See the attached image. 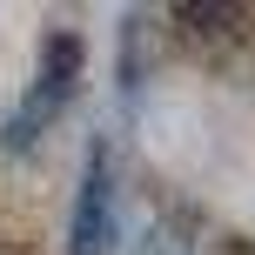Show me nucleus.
Instances as JSON below:
<instances>
[{
  "instance_id": "1",
  "label": "nucleus",
  "mask_w": 255,
  "mask_h": 255,
  "mask_svg": "<svg viewBox=\"0 0 255 255\" xmlns=\"http://www.w3.org/2000/svg\"><path fill=\"white\" fill-rule=\"evenodd\" d=\"M74 74H81V40L61 27V34H47V47H40L34 88L20 94V108H13L7 128H0V148H7V154L34 148V141L54 128V115H61V108H67V94H74Z\"/></svg>"
},
{
  "instance_id": "2",
  "label": "nucleus",
  "mask_w": 255,
  "mask_h": 255,
  "mask_svg": "<svg viewBox=\"0 0 255 255\" xmlns=\"http://www.w3.org/2000/svg\"><path fill=\"white\" fill-rule=\"evenodd\" d=\"M67 255H115V154L108 148H88L74 222H67Z\"/></svg>"
}]
</instances>
